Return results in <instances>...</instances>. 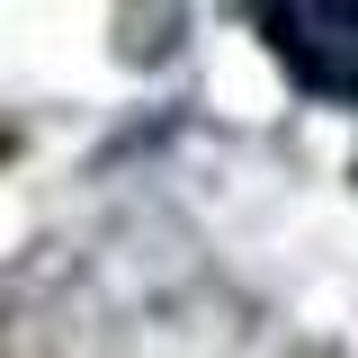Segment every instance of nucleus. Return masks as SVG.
<instances>
[{
	"mask_svg": "<svg viewBox=\"0 0 358 358\" xmlns=\"http://www.w3.org/2000/svg\"><path fill=\"white\" fill-rule=\"evenodd\" d=\"M251 36L305 99L358 108V0H251Z\"/></svg>",
	"mask_w": 358,
	"mask_h": 358,
	"instance_id": "1",
	"label": "nucleus"
}]
</instances>
